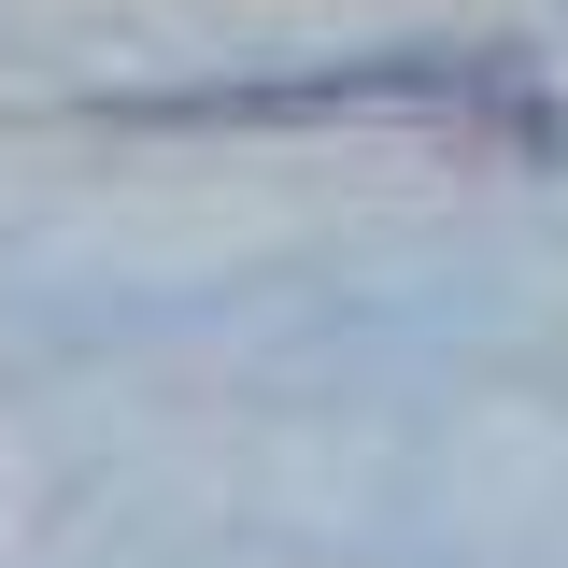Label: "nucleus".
<instances>
[{"mask_svg":"<svg viewBox=\"0 0 568 568\" xmlns=\"http://www.w3.org/2000/svg\"><path fill=\"white\" fill-rule=\"evenodd\" d=\"M440 100H497L484 58H355L298 71V85H171V100H114L142 129H313V114H440Z\"/></svg>","mask_w":568,"mask_h":568,"instance_id":"f257e3e1","label":"nucleus"}]
</instances>
